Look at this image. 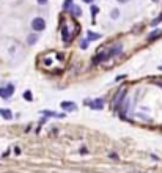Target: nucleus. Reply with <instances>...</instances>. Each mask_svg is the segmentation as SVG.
<instances>
[{"instance_id":"nucleus-5","label":"nucleus","mask_w":162,"mask_h":173,"mask_svg":"<svg viewBox=\"0 0 162 173\" xmlns=\"http://www.w3.org/2000/svg\"><path fill=\"white\" fill-rule=\"evenodd\" d=\"M41 113H43L44 116H54V118H63V116H65L63 113H55V112H52V110H43Z\"/></svg>"},{"instance_id":"nucleus-9","label":"nucleus","mask_w":162,"mask_h":173,"mask_svg":"<svg viewBox=\"0 0 162 173\" xmlns=\"http://www.w3.org/2000/svg\"><path fill=\"white\" fill-rule=\"evenodd\" d=\"M101 35H98V33H91V32H88V39L90 41H95V39H98Z\"/></svg>"},{"instance_id":"nucleus-3","label":"nucleus","mask_w":162,"mask_h":173,"mask_svg":"<svg viewBox=\"0 0 162 173\" xmlns=\"http://www.w3.org/2000/svg\"><path fill=\"white\" fill-rule=\"evenodd\" d=\"M61 109H63V110H68V112H76V110H77V106H76L74 102L63 101V102H61Z\"/></svg>"},{"instance_id":"nucleus-1","label":"nucleus","mask_w":162,"mask_h":173,"mask_svg":"<svg viewBox=\"0 0 162 173\" xmlns=\"http://www.w3.org/2000/svg\"><path fill=\"white\" fill-rule=\"evenodd\" d=\"M32 29L33 30H36V32H43L46 29V22H44V19H41V17H35L32 20Z\"/></svg>"},{"instance_id":"nucleus-4","label":"nucleus","mask_w":162,"mask_h":173,"mask_svg":"<svg viewBox=\"0 0 162 173\" xmlns=\"http://www.w3.org/2000/svg\"><path fill=\"white\" fill-rule=\"evenodd\" d=\"M90 107L95 109V110H102L104 109V102H102V99H95L93 102H90Z\"/></svg>"},{"instance_id":"nucleus-8","label":"nucleus","mask_w":162,"mask_h":173,"mask_svg":"<svg viewBox=\"0 0 162 173\" xmlns=\"http://www.w3.org/2000/svg\"><path fill=\"white\" fill-rule=\"evenodd\" d=\"M160 35H162V32H160V30H156V32H154V33H151V35H150V41H153V39H156L157 36H160Z\"/></svg>"},{"instance_id":"nucleus-14","label":"nucleus","mask_w":162,"mask_h":173,"mask_svg":"<svg viewBox=\"0 0 162 173\" xmlns=\"http://www.w3.org/2000/svg\"><path fill=\"white\" fill-rule=\"evenodd\" d=\"M87 46H88V43H87V41H82V43H80V47H82V49H85Z\"/></svg>"},{"instance_id":"nucleus-19","label":"nucleus","mask_w":162,"mask_h":173,"mask_svg":"<svg viewBox=\"0 0 162 173\" xmlns=\"http://www.w3.org/2000/svg\"><path fill=\"white\" fill-rule=\"evenodd\" d=\"M154 2H157V0H154Z\"/></svg>"},{"instance_id":"nucleus-13","label":"nucleus","mask_w":162,"mask_h":173,"mask_svg":"<svg viewBox=\"0 0 162 173\" xmlns=\"http://www.w3.org/2000/svg\"><path fill=\"white\" fill-rule=\"evenodd\" d=\"M160 20H162V16H159L157 19H154V20H153V24H151V25H157V24L160 22Z\"/></svg>"},{"instance_id":"nucleus-11","label":"nucleus","mask_w":162,"mask_h":173,"mask_svg":"<svg viewBox=\"0 0 162 173\" xmlns=\"http://www.w3.org/2000/svg\"><path fill=\"white\" fill-rule=\"evenodd\" d=\"M24 98H25L27 101H32V93H30V91H25V93H24Z\"/></svg>"},{"instance_id":"nucleus-12","label":"nucleus","mask_w":162,"mask_h":173,"mask_svg":"<svg viewBox=\"0 0 162 173\" xmlns=\"http://www.w3.org/2000/svg\"><path fill=\"white\" fill-rule=\"evenodd\" d=\"M98 11H99V8H98V6H91V14H98Z\"/></svg>"},{"instance_id":"nucleus-7","label":"nucleus","mask_w":162,"mask_h":173,"mask_svg":"<svg viewBox=\"0 0 162 173\" xmlns=\"http://www.w3.org/2000/svg\"><path fill=\"white\" fill-rule=\"evenodd\" d=\"M71 13H73L74 16H77V17H79V16L82 14V11H80V8H79V6H76V5H73V6H71Z\"/></svg>"},{"instance_id":"nucleus-18","label":"nucleus","mask_w":162,"mask_h":173,"mask_svg":"<svg viewBox=\"0 0 162 173\" xmlns=\"http://www.w3.org/2000/svg\"><path fill=\"white\" fill-rule=\"evenodd\" d=\"M118 2H126V0H118Z\"/></svg>"},{"instance_id":"nucleus-16","label":"nucleus","mask_w":162,"mask_h":173,"mask_svg":"<svg viewBox=\"0 0 162 173\" xmlns=\"http://www.w3.org/2000/svg\"><path fill=\"white\" fill-rule=\"evenodd\" d=\"M46 2H47V0H38V3H39V5H44Z\"/></svg>"},{"instance_id":"nucleus-17","label":"nucleus","mask_w":162,"mask_h":173,"mask_svg":"<svg viewBox=\"0 0 162 173\" xmlns=\"http://www.w3.org/2000/svg\"><path fill=\"white\" fill-rule=\"evenodd\" d=\"M83 2H88V3H90V2H91V0H83Z\"/></svg>"},{"instance_id":"nucleus-10","label":"nucleus","mask_w":162,"mask_h":173,"mask_svg":"<svg viewBox=\"0 0 162 173\" xmlns=\"http://www.w3.org/2000/svg\"><path fill=\"white\" fill-rule=\"evenodd\" d=\"M38 41V36L36 35H30V38H29V44H35Z\"/></svg>"},{"instance_id":"nucleus-2","label":"nucleus","mask_w":162,"mask_h":173,"mask_svg":"<svg viewBox=\"0 0 162 173\" xmlns=\"http://www.w3.org/2000/svg\"><path fill=\"white\" fill-rule=\"evenodd\" d=\"M13 93H14V85H6L3 88H0V98H3V99L11 98Z\"/></svg>"},{"instance_id":"nucleus-6","label":"nucleus","mask_w":162,"mask_h":173,"mask_svg":"<svg viewBox=\"0 0 162 173\" xmlns=\"http://www.w3.org/2000/svg\"><path fill=\"white\" fill-rule=\"evenodd\" d=\"M0 115H2L5 120H11V118H13L11 110H8V109H0Z\"/></svg>"},{"instance_id":"nucleus-15","label":"nucleus","mask_w":162,"mask_h":173,"mask_svg":"<svg viewBox=\"0 0 162 173\" xmlns=\"http://www.w3.org/2000/svg\"><path fill=\"white\" fill-rule=\"evenodd\" d=\"M73 3V0H66V2H65V8H69V5H71Z\"/></svg>"}]
</instances>
